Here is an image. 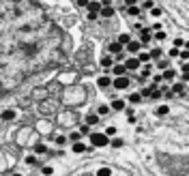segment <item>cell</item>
Wrapping results in <instances>:
<instances>
[{
	"instance_id": "1",
	"label": "cell",
	"mask_w": 189,
	"mask_h": 176,
	"mask_svg": "<svg viewBox=\"0 0 189 176\" xmlns=\"http://www.w3.org/2000/svg\"><path fill=\"white\" fill-rule=\"evenodd\" d=\"M112 140H110V135L103 131V133H99V131H94L90 133V144H94L97 148H103V146H107Z\"/></svg>"
},
{
	"instance_id": "2",
	"label": "cell",
	"mask_w": 189,
	"mask_h": 176,
	"mask_svg": "<svg viewBox=\"0 0 189 176\" xmlns=\"http://www.w3.org/2000/svg\"><path fill=\"white\" fill-rule=\"evenodd\" d=\"M112 86L116 88V90H127V88L131 86V78H129V73H127V75H116Z\"/></svg>"
},
{
	"instance_id": "3",
	"label": "cell",
	"mask_w": 189,
	"mask_h": 176,
	"mask_svg": "<svg viewBox=\"0 0 189 176\" xmlns=\"http://www.w3.org/2000/svg\"><path fill=\"white\" fill-rule=\"evenodd\" d=\"M142 47H144V43H142L140 39H138V41H133V39H131L129 43L125 45V49H127V54H131V56H138V54H140V52H142Z\"/></svg>"
},
{
	"instance_id": "4",
	"label": "cell",
	"mask_w": 189,
	"mask_h": 176,
	"mask_svg": "<svg viewBox=\"0 0 189 176\" xmlns=\"http://www.w3.org/2000/svg\"><path fill=\"white\" fill-rule=\"evenodd\" d=\"M140 65H142V60L138 58V56H131V54H129V56H127V60H125V67L129 69V73H131V71H138V69H140Z\"/></svg>"
},
{
	"instance_id": "5",
	"label": "cell",
	"mask_w": 189,
	"mask_h": 176,
	"mask_svg": "<svg viewBox=\"0 0 189 176\" xmlns=\"http://www.w3.org/2000/svg\"><path fill=\"white\" fill-rule=\"evenodd\" d=\"M127 103H129L127 99H118V97H114L110 105H112V110H114V112H125V110H127Z\"/></svg>"
},
{
	"instance_id": "6",
	"label": "cell",
	"mask_w": 189,
	"mask_h": 176,
	"mask_svg": "<svg viewBox=\"0 0 189 176\" xmlns=\"http://www.w3.org/2000/svg\"><path fill=\"white\" fill-rule=\"evenodd\" d=\"M101 9H103L101 0H90V2L86 4V13H99V15H101Z\"/></svg>"
},
{
	"instance_id": "7",
	"label": "cell",
	"mask_w": 189,
	"mask_h": 176,
	"mask_svg": "<svg viewBox=\"0 0 189 176\" xmlns=\"http://www.w3.org/2000/svg\"><path fill=\"white\" fill-rule=\"evenodd\" d=\"M114 65H116V56H114V54H105V56L101 58V67H103V69H112Z\"/></svg>"
},
{
	"instance_id": "8",
	"label": "cell",
	"mask_w": 189,
	"mask_h": 176,
	"mask_svg": "<svg viewBox=\"0 0 189 176\" xmlns=\"http://www.w3.org/2000/svg\"><path fill=\"white\" fill-rule=\"evenodd\" d=\"M112 84H114V78H110V75H101V78H97V86L103 88V90L110 88Z\"/></svg>"
},
{
	"instance_id": "9",
	"label": "cell",
	"mask_w": 189,
	"mask_h": 176,
	"mask_svg": "<svg viewBox=\"0 0 189 176\" xmlns=\"http://www.w3.org/2000/svg\"><path fill=\"white\" fill-rule=\"evenodd\" d=\"M123 49H125V45L120 43L118 39H116V41H112V43L107 45V54H114V56H116L118 52H123Z\"/></svg>"
},
{
	"instance_id": "10",
	"label": "cell",
	"mask_w": 189,
	"mask_h": 176,
	"mask_svg": "<svg viewBox=\"0 0 189 176\" xmlns=\"http://www.w3.org/2000/svg\"><path fill=\"white\" fill-rule=\"evenodd\" d=\"M112 73H114V78H116V75H127V73H129V69L125 67V62H123V65H120V62H116V65L112 67Z\"/></svg>"
},
{
	"instance_id": "11",
	"label": "cell",
	"mask_w": 189,
	"mask_h": 176,
	"mask_svg": "<svg viewBox=\"0 0 189 176\" xmlns=\"http://www.w3.org/2000/svg\"><path fill=\"white\" fill-rule=\"evenodd\" d=\"M150 39H153V32H150L148 28H144V30H140V41L144 43V47H148V43H150Z\"/></svg>"
},
{
	"instance_id": "12",
	"label": "cell",
	"mask_w": 189,
	"mask_h": 176,
	"mask_svg": "<svg viewBox=\"0 0 189 176\" xmlns=\"http://www.w3.org/2000/svg\"><path fill=\"white\" fill-rule=\"evenodd\" d=\"M161 73H163V80H166V82H174V80H176V69H172V67H168V69L161 71Z\"/></svg>"
},
{
	"instance_id": "13",
	"label": "cell",
	"mask_w": 189,
	"mask_h": 176,
	"mask_svg": "<svg viewBox=\"0 0 189 176\" xmlns=\"http://www.w3.org/2000/svg\"><path fill=\"white\" fill-rule=\"evenodd\" d=\"M71 150H73V153H78V155H82V153H88V146H86V144H82V142L78 140V142H73Z\"/></svg>"
},
{
	"instance_id": "14",
	"label": "cell",
	"mask_w": 189,
	"mask_h": 176,
	"mask_svg": "<svg viewBox=\"0 0 189 176\" xmlns=\"http://www.w3.org/2000/svg\"><path fill=\"white\" fill-rule=\"evenodd\" d=\"M138 58L142 60V65H144V62H150V60H153V56H150V49H148V47H142V52L138 54Z\"/></svg>"
},
{
	"instance_id": "15",
	"label": "cell",
	"mask_w": 189,
	"mask_h": 176,
	"mask_svg": "<svg viewBox=\"0 0 189 176\" xmlns=\"http://www.w3.org/2000/svg\"><path fill=\"white\" fill-rule=\"evenodd\" d=\"M140 75L142 78H150V75H153V65H150V62H144L140 67Z\"/></svg>"
},
{
	"instance_id": "16",
	"label": "cell",
	"mask_w": 189,
	"mask_h": 176,
	"mask_svg": "<svg viewBox=\"0 0 189 176\" xmlns=\"http://www.w3.org/2000/svg\"><path fill=\"white\" fill-rule=\"evenodd\" d=\"M127 101H129L131 105H138V103L144 101V97H142V92H131V94L127 97Z\"/></svg>"
},
{
	"instance_id": "17",
	"label": "cell",
	"mask_w": 189,
	"mask_h": 176,
	"mask_svg": "<svg viewBox=\"0 0 189 176\" xmlns=\"http://www.w3.org/2000/svg\"><path fill=\"white\" fill-rule=\"evenodd\" d=\"M172 92L174 94H185V82H172Z\"/></svg>"
},
{
	"instance_id": "18",
	"label": "cell",
	"mask_w": 189,
	"mask_h": 176,
	"mask_svg": "<svg viewBox=\"0 0 189 176\" xmlns=\"http://www.w3.org/2000/svg\"><path fill=\"white\" fill-rule=\"evenodd\" d=\"M114 13H116V9H114L112 4H107V6H103V9H101V17H105V19L114 17Z\"/></svg>"
},
{
	"instance_id": "19",
	"label": "cell",
	"mask_w": 189,
	"mask_h": 176,
	"mask_svg": "<svg viewBox=\"0 0 189 176\" xmlns=\"http://www.w3.org/2000/svg\"><path fill=\"white\" fill-rule=\"evenodd\" d=\"M84 123H88V125H99V112H90V114H86V120Z\"/></svg>"
},
{
	"instance_id": "20",
	"label": "cell",
	"mask_w": 189,
	"mask_h": 176,
	"mask_svg": "<svg viewBox=\"0 0 189 176\" xmlns=\"http://www.w3.org/2000/svg\"><path fill=\"white\" fill-rule=\"evenodd\" d=\"M155 67H157L159 71H166V69L170 67V58H159V60L155 62Z\"/></svg>"
},
{
	"instance_id": "21",
	"label": "cell",
	"mask_w": 189,
	"mask_h": 176,
	"mask_svg": "<svg viewBox=\"0 0 189 176\" xmlns=\"http://www.w3.org/2000/svg\"><path fill=\"white\" fill-rule=\"evenodd\" d=\"M125 114H127V123H129V125H136V123H138V116H136V112H133L131 107H127Z\"/></svg>"
},
{
	"instance_id": "22",
	"label": "cell",
	"mask_w": 189,
	"mask_h": 176,
	"mask_svg": "<svg viewBox=\"0 0 189 176\" xmlns=\"http://www.w3.org/2000/svg\"><path fill=\"white\" fill-rule=\"evenodd\" d=\"M155 114H157V116H168V114H170V105H168V103L159 105V107L155 110Z\"/></svg>"
},
{
	"instance_id": "23",
	"label": "cell",
	"mask_w": 189,
	"mask_h": 176,
	"mask_svg": "<svg viewBox=\"0 0 189 176\" xmlns=\"http://www.w3.org/2000/svg\"><path fill=\"white\" fill-rule=\"evenodd\" d=\"M17 112L15 110H2V120H15Z\"/></svg>"
},
{
	"instance_id": "24",
	"label": "cell",
	"mask_w": 189,
	"mask_h": 176,
	"mask_svg": "<svg viewBox=\"0 0 189 176\" xmlns=\"http://www.w3.org/2000/svg\"><path fill=\"white\" fill-rule=\"evenodd\" d=\"M142 6H138V4H133V6H127V13L131 15V17H136V15H142Z\"/></svg>"
},
{
	"instance_id": "25",
	"label": "cell",
	"mask_w": 189,
	"mask_h": 176,
	"mask_svg": "<svg viewBox=\"0 0 189 176\" xmlns=\"http://www.w3.org/2000/svg\"><path fill=\"white\" fill-rule=\"evenodd\" d=\"M150 56H153V60L163 58V49H161V47H153V49H150Z\"/></svg>"
},
{
	"instance_id": "26",
	"label": "cell",
	"mask_w": 189,
	"mask_h": 176,
	"mask_svg": "<svg viewBox=\"0 0 189 176\" xmlns=\"http://www.w3.org/2000/svg\"><path fill=\"white\" fill-rule=\"evenodd\" d=\"M110 146H112V148H123V146H125V140H123V137H112Z\"/></svg>"
},
{
	"instance_id": "27",
	"label": "cell",
	"mask_w": 189,
	"mask_h": 176,
	"mask_svg": "<svg viewBox=\"0 0 189 176\" xmlns=\"http://www.w3.org/2000/svg\"><path fill=\"white\" fill-rule=\"evenodd\" d=\"M110 110H112V105H105V103H101V105L97 107L99 116H105V114H110Z\"/></svg>"
},
{
	"instance_id": "28",
	"label": "cell",
	"mask_w": 189,
	"mask_h": 176,
	"mask_svg": "<svg viewBox=\"0 0 189 176\" xmlns=\"http://www.w3.org/2000/svg\"><path fill=\"white\" fill-rule=\"evenodd\" d=\"M168 56H170V58H178V56H181V47H176V45L170 47V49H168Z\"/></svg>"
},
{
	"instance_id": "29",
	"label": "cell",
	"mask_w": 189,
	"mask_h": 176,
	"mask_svg": "<svg viewBox=\"0 0 189 176\" xmlns=\"http://www.w3.org/2000/svg\"><path fill=\"white\" fill-rule=\"evenodd\" d=\"M118 41H120L123 45H127L129 41H131V35H129V32H120V35H118Z\"/></svg>"
},
{
	"instance_id": "30",
	"label": "cell",
	"mask_w": 189,
	"mask_h": 176,
	"mask_svg": "<svg viewBox=\"0 0 189 176\" xmlns=\"http://www.w3.org/2000/svg\"><path fill=\"white\" fill-rule=\"evenodd\" d=\"M166 37H168V32L161 28V30H155V39L157 41H166Z\"/></svg>"
},
{
	"instance_id": "31",
	"label": "cell",
	"mask_w": 189,
	"mask_h": 176,
	"mask_svg": "<svg viewBox=\"0 0 189 176\" xmlns=\"http://www.w3.org/2000/svg\"><path fill=\"white\" fill-rule=\"evenodd\" d=\"M82 135H84V133L78 129V131H73L71 135H69V140H71V142H78V140H82Z\"/></svg>"
},
{
	"instance_id": "32",
	"label": "cell",
	"mask_w": 189,
	"mask_h": 176,
	"mask_svg": "<svg viewBox=\"0 0 189 176\" xmlns=\"http://www.w3.org/2000/svg\"><path fill=\"white\" fill-rule=\"evenodd\" d=\"M150 99H163V90H150Z\"/></svg>"
},
{
	"instance_id": "33",
	"label": "cell",
	"mask_w": 189,
	"mask_h": 176,
	"mask_svg": "<svg viewBox=\"0 0 189 176\" xmlns=\"http://www.w3.org/2000/svg\"><path fill=\"white\" fill-rule=\"evenodd\" d=\"M97 176H112V170H110V168H99V170H97Z\"/></svg>"
},
{
	"instance_id": "34",
	"label": "cell",
	"mask_w": 189,
	"mask_h": 176,
	"mask_svg": "<svg viewBox=\"0 0 189 176\" xmlns=\"http://www.w3.org/2000/svg\"><path fill=\"white\" fill-rule=\"evenodd\" d=\"M142 9H144V11H150V9H155V2H153V0H144V2H142Z\"/></svg>"
},
{
	"instance_id": "35",
	"label": "cell",
	"mask_w": 189,
	"mask_h": 176,
	"mask_svg": "<svg viewBox=\"0 0 189 176\" xmlns=\"http://www.w3.org/2000/svg\"><path fill=\"white\" fill-rule=\"evenodd\" d=\"M35 153H37V155H45V153H47V146H43V144H37V146H35Z\"/></svg>"
},
{
	"instance_id": "36",
	"label": "cell",
	"mask_w": 189,
	"mask_h": 176,
	"mask_svg": "<svg viewBox=\"0 0 189 176\" xmlns=\"http://www.w3.org/2000/svg\"><path fill=\"white\" fill-rule=\"evenodd\" d=\"M116 60H118V62H125V60H127V49L118 52V54H116Z\"/></svg>"
},
{
	"instance_id": "37",
	"label": "cell",
	"mask_w": 189,
	"mask_h": 176,
	"mask_svg": "<svg viewBox=\"0 0 189 176\" xmlns=\"http://www.w3.org/2000/svg\"><path fill=\"white\" fill-rule=\"evenodd\" d=\"M148 13H150V15H153V17H161V13H163V11H161V9H159V6H155V9H150V11H148Z\"/></svg>"
},
{
	"instance_id": "38",
	"label": "cell",
	"mask_w": 189,
	"mask_h": 176,
	"mask_svg": "<svg viewBox=\"0 0 189 176\" xmlns=\"http://www.w3.org/2000/svg\"><path fill=\"white\" fill-rule=\"evenodd\" d=\"M105 133H107V135H110V137H114V135H116V133H118V129H116V127H112V125H110V127H107V129H105Z\"/></svg>"
},
{
	"instance_id": "39",
	"label": "cell",
	"mask_w": 189,
	"mask_h": 176,
	"mask_svg": "<svg viewBox=\"0 0 189 176\" xmlns=\"http://www.w3.org/2000/svg\"><path fill=\"white\" fill-rule=\"evenodd\" d=\"M90 127H93V125H88V123H84V125L80 127V131H82V133H88V135H90Z\"/></svg>"
},
{
	"instance_id": "40",
	"label": "cell",
	"mask_w": 189,
	"mask_h": 176,
	"mask_svg": "<svg viewBox=\"0 0 189 176\" xmlns=\"http://www.w3.org/2000/svg\"><path fill=\"white\" fill-rule=\"evenodd\" d=\"M178 58H181V62H183V60H189V49H181V56H178Z\"/></svg>"
},
{
	"instance_id": "41",
	"label": "cell",
	"mask_w": 189,
	"mask_h": 176,
	"mask_svg": "<svg viewBox=\"0 0 189 176\" xmlns=\"http://www.w3.org/2000/svg\"><path fill=\"white\" fill-rule=\"evenodd\" d=\"M65 142H67L65 135H56V144H58V146H65Z\"/></svg>"
},
{
	"instance_id": "42",
	"label": "cell",
	"mask_w": 189,
	"mask_h": 176,
	"mask_svg": "<svg viewBox=\"0 0 189 176\" xmlns=\"http://www.w3.org/2000/svg\"><path fill=\"white\" fill-rule=\"evenodd\" d=\"M174 45L183 49V45H185V41H183V37H176V39H174Z\"/></svg>"
},
{
	"instance_id": "43",
	"label": "cell",
	"mask_w": 189,
	"mask_h": 176,
	"mask_svg": "<svg viewBox=\"0 0 189 176\" xmlns=\"http://www.w3.org/2000/svg\"><path fill=\"white\" fill-rule=\"evenodd\" d=\"M41 174H54V168H49V166L41 168Z\"/></svg>"
},
{
	"instance_id": "44",
	"label": "cell",
	"mask_w": 189,
	"mask_h": 176,
	"mask_svg": "<svg viewBox=\"0 0 189 176\" xmlns=\"http://www.w3.org/2000/svg\"><path fill=\"white\" fill-rule=\"evenodd\" d=\"M181 71H189V60H183V62H181Z\"/></svg>"
},
{
	"instance_id": "45",
	"label": "cell",
	"mask_w": 189,
	"mask_h": 176,
	"mask_svg": "<svg viewBox=\"0 0 189 176\" xmlns=\"http://www.w3.org/2000/svg\"><path fill=\"white\" fill-rule=\"evenodd\" d=\"M181 80H183V82H189V71H181Z\"/></svg>"
},
{
	"instance_id": "46",
	"label": "cell",
	"mask_w": 189,
	"mask_h": 176,
	"mask_svg": "<svg viewBox=\"0 0 189 176\" xmlns=\"http://www.w3.org/2000/svg\"><path fill=\"white\" fill-rule=\"evenodd\" d=\"M86 17H88V19H90V22H94V19H97V17H99V13H86Z\"/></svg>"
},
{
	"instance_id": "47",
	"label": "cell",
	"mask_w": 189,
	"mask_h": 176,
	"mask_svg": "<svg viewBox=\"0 0 189 176\" xmlns=\"http://www.w3.org/2000/svg\"><path fill=\"white\" fill-rule=\"evenodd\" d=\"M125 4L127 6H133V4H138V0H125Z\"/></svg>"
},
{
	"instance_id": "48",
	"label": "cell",
	"mask_w": 189,
	"mask_h": 176,
	"mask_svg": "<svg viewBox=\"0 0 189 176\" xmlns=\"http://www.w3.org/2000/svg\"><path fill=\"white\" fill-rule=\"evenodd\" d=\"M88 2H90V0H78V4H80V6H86Z\"/></svg>"
},
{
	"instance_id": "49",
	"label": "cell",
	"mask_w": 189,
	"mask_h": 176,
	"mask_svg": "<svg viewBox=\"0 0 189 176\" xmlns=\"http://www.w3.org/2000/svg\"><path fill=\"white\" fill-rule=\"evenodd\" d=\"M101 4H103V6H107V4H112V0H101Z\"/></svg>"
},
{
	"instance_id": "50",
	"label": "cell",
	"mask_w": 189,
	"mask_h": 176,
	"mask_svg": "<svg viewBox=\"0 0 189 176\" xmlns=\"http://www.w3.org/2000/svg\"><path fill=\"white\" fill-rule=\"evenodd\" d=\"M183 49H189V41H185V45H183Z\"/></svg>"
}]
</instances>
